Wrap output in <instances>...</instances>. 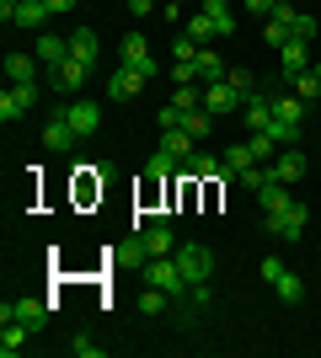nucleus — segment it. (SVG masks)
Instances as JSON below:
<instances>
[{
    "label": "nucleus",
    "instance_id": "1",
    "mask_svg": "<svg viewBox=\"0 0 321 358\" xmlns=\"http://www.w3.org/2000/svg\"><path fill=\"white\" fill-rule=\"evenodd\" d=\"M171 257H177V268H183L187 284H209V273H214V252L204 246V241H183V246H177Z\"/></svg>",
    "mask_w": 321,
    "mask_h": 358
},
{
    "label": "nucleus",
    "instance_id": "2",
    "mask_svg": "<svg viewBox=\"0 0 321 358\" xmlns=\"http://www.w3.org/2000/svg\"><path fill=\"white\" fill-rule=\"evenodd\" d=\"M145 284H155V289H166L171 299H187V278H183V268H177V257H150L145 262Z\"/></svg>",
    "mask_w": 321,
    "mask_h": 358
},
{
    "label": "nucleus",
    "instance_id": "3",
    "mask_svg": "<svg viewBox=\"0 0 321 358\" xmlns=\"http://www.w3.org/2000/svg\"><path fill=\"white\" fill-rule=\"evenodd\" d=\"M48 310H54V299H32V294H22V299H6V305H0V327H6V321H22V327H43L48 321Z\"/></svg>",
    "mask_w": 321,
    "mask_h": 358
},
{
    "label": "nucleus",
    "instance_id": "4",
    "mask_svg": "<svg viewBox=\"0 0 321 358\" xmlns=\"http://www.w3.org/2000/svg\"><path fill=\"white\" fill-rule=\"evenodd\" d=\"M262 284L273 289V294L284 299V305H294V299H306V284H300V278H294V273L284 268L278 257H268V262H262Z\"/></svg>",
    "mask_w": 321,
    "mask_h": 358
},
{
    "label": "nucleus",
    "instance_id": "5",
    "mask_svg": "<svg viewBox=\"0 0 321 358\" xmlns=\"http://www.w3.org/2000/svg\"><path fill=\"white\" fill-rule=\"evenodd\" d=\"M306 220H311V209H306V203H290L284 214H262V224H268V236H278V241H300Z\"/></svg>",
    "mask_w": 321,
    "mask_h": 358
},
{
    "label": "nucleus",
    "instance_id": "6",
    "mask_svg": "<svg viewBox=\"0 0 321 358\" xmlns=\"http://www.w3.org/2000/svg\"><path fill=\"white\" fill-rule=\"evenodd\" d=\"M236 107H241V91L230 86V75H225V80H209V86H204V113H214V118H230Z\"/></svg>",
    "mask_w": 321,
    "mask_h": 358
},
{
    "label": "nucleus",
    "instance_id": "7",
    "mask_svg": "<svg viewBox=\"0 0 321 358\" xmlns=\"http://www.w3.org/2000/svg\"><path fill=\"white\" fill-rule=\"evenodd\" d=\"M123 64H129V70H139L145 80H155V70H161V64H155V54H150V43H145L139 32H129V38H123Z\"/></svg>",
    "mask_w": 321,
    "mask_h": 358
},
{
    "label": "nucleus",
    "instance_id": "8",
    "mask_svg": "<svg viewBox=\"0 0 321 358\" xmlns=\"http://www.w3.org/2000/svg\"><path fill=\"white\" fill-rule=\"evenodd\" d=\"M32 96H38V86H6L0 91V123H22L27 118Z\"/></svg>",
    "mask_w": 321,
    "mask_h": 358
},
{
    "label": "nucleus",
    "instance_id": "9",
    "mask_svg": "<svg viewBox=\"0 0 321 358\" xmlns=\"http://www.w3.org/2000/svg\"><path fill=\"white\" fill-rule=\"evenodd\" d=\"M32 54H38V64H48V70H59V64L70 59V38H54V32H38V38H32Z\"/></svg>",
    "mask_w": 321,
    "mask_h": 358
},
{
    "label": "nucleus",
    "instance_id": "10",
    "mask_svg": "<svg viewBox=\"0 0 321 358\" xmlns=\"http://www.w3.org/2000/svg\"><path fill=\"white\" fill-rule=\"evenodd\" d=\"M139 91H145V75L129 70V64H118V70L107 75V96H113V102H129V96H139Z\"/></svg>",
    "mask_w": 321,
    "mask_h": 358
},
{
    "label": "nucleus",
    "instance_id": "11",
    "mask_svg": "<svg viewBox=\"0 0 321 358\" xmlns=\"http://www.w3.org/2000/svg\"><path fill=\"white\" fill-rule=\"evenodd\" d=\"M268 177H273V182H300V177H306V155H300L294 145H284L273 155V166H268Z\"/></svg>",
    "mask_w": 321,
    "mask_h": 358
},
{
    "label": "nucleus",
    "instance_id": "12",
    "mask_svg": "<svg viewBox=\"0 0 321 358\" xmlns=\"http://www.w3.org/2000/svg\"><path fill=\"white\" fill-rule=\"evenodd\" d=\"M92 70L97 64H80V59H64L59 70H54V91H64V96H76L86 80H92Z\"/></svg>",
    "mask_w": 321,
    "mask_h": 358
},
{
    "label": "nucleus",
    "instance_id": "13",
    "mask_svg": "<svg viewBox=\"0 0 321 358\" xmlns=\"http://www.w3.org/2000/svg\"><path fill=\"white\" fill-rule=\"evenodd\" d=\"M139 241H145V252H150V257H171V252H177V236H171L166 220H150L145 230H139Z\"/></svg>",
    "mask_w": 321,
    "mask_h": 358
},
{
    "label": "nucleus",
    "instance_id": "14",
    "mask_svg": "<svg viewBox=\"0 0 321 358\" xmlns=\"http://www.w3.org/2000/svg\"><path fill=\"white\" fill-rule=\"evenodd\" d=\"M64 118L76 123V134L86 139V134H97V129H102V107H97V102H80V96H76V102L64 107Z\"/></svg>",
    "mask_w": 321,
    "mask_h": 358
},
{
    "label": "nucleus",
    "instance_id": "15",
    "mask_svg": "<svg viewBox=\"0 0 321 358\" xmlns=\"http://www.w3.org/2000/svg\"><path fill=\"white\" fill-rule=\"evenodd\" d=\"M241 113H246V129L257 134V129H268V123H273V96H268V91H252V96L241 102Z\"/></svg>",
    "mask_w": 321,
    "mask_h": 358
},
{
    "label": "nucleus",
    "instance_id": "16",
    "mask_svg": "<svg viewBox=\"0 0 321 358\" xmlns=\"http://www.w3.org/2000/svg\"><path fill=\"white\" fill-rule=\"evenodd\" d=\"M6 80L11 86H38V54H6Z\"/></svg>",
    "mask_w": 321,
    "mask_h": 358
},
{
    "label": "nucleus",
    "instance_id": "17",
    "mask_svg": "<svg viewBox=\"0 0 321 358\" xmlns=\"http://www.w3.org/2000/svg\"><path fill=\"white\" fill-rule=\"evenodd\" d=\"M76 139H80V134H76V123L64 118V113H54V118L43 123V145H48V150H70Z\"/></svg>",
    "mask_w": 321,
    "mask_h": 358
},
{
    "label": "nucleus",
    "instance_id": "18",
    "mask_svg": "<svg viewBox=\"0 0 321 358\" xmlns=\"http://www.w3.org/2000/svg\"><path fill=\"white\" fill-rule=\"evenodd\" d=\"M225 171V161H214V155H204V150H193L183 161V182H209V177H220Z\"/></svg>",
    "mask_w": 321,
    "mask_h": 358
},
{
    "label": "nucleus",
    "instance_id": "19",
    "mask_svg": "<svg viewBox=\"0 0 321 358\" xmlns=\"http://www.w3.org/2000/svg\"><path fill=\"white\" fill-rule=\"evenodd\" d=\"M257 203H262V214H284L294 203V198H290V182H273V177H268L257 187Z\"/></svg>",
    "mask_w": 321,
    "mask_h": 358
},
{
    "label": "nucleus",
    "instance_id": "20",
    "mask_svg": "<svg viewBox=\"0 0 321 358\" xmlns=\"http://www.w3.org/2000/svg\"><path fill=\"white\" fill-rule=\"evenodd\" d=\"M48 16H54V11H48L43 0H22L11 22H16V27H27V32H43V22H48Z\"/></svg>",
    "mask_w": 321,
    "mask_h": 358
},
{
    "label": "nucleus",
    "instance_id": "21",
    "mask_svg": "<svg viewBox=\"0 0 321 358\" xmlns=\"http://www.w3.org/2000/svg\"><path fill=\"white\" fill-rule=\"evenodd\" d=\"M278 64H284V80L300 70H311V43H284L278 48Z\"/></svg>",
    "mask_w": 321,
    "mask_h": 358
},
{
    "label": "nucleus",
    "instance_id": "22",
    "mask_svg": "<svg viewBox=\"0 0 321 358\" xmlns=\"http://www.w3.org/2000/svg\"><path fill=\"white\" fill-rule=\"evenodd\" d=\"M273 118H284V123H300V129H306V102H300L294 91H278V96H273Z\"/></svg>",
    "mask_w": 321,
    "mask_h": 358
},
{
    "label": "nucleus",
    "instance_id": "23",
    "mask_svg": "<svg viewBox=\"0 0 321 358\" xmlns=\"http://www.w3.org/2000/svg\"><path fill=\"white\" fill-rule=\"evenodd\" d=\"M199 11L209 16L214 27H220V38H230V32H236V11H230L225 0H199Z\"/></svg>",
    "mask_w": 321,
    "mask_h": 358
},
{
    "label": "nucleus",
    "instance_id": "24",
    "mask_svg": "<svg viewBox=\"0 0 321 358\" xmlns=\"http://www.w3.org/2000/svg\"><path fill=\"white\" fill-rule=\"evenodd\" d=\"M193 145H199V139L187 134V129H161V150H166V155H177V161H187V155H193Z\"/></svg>",
    "mask_w": 321,
    "mask_h": 358
},
{
    "label": "nucleus",
    "instance_id": "25",
    "mask_svg": "<svg viewBox=\"0 0 321 358\" xmlns=\"http://www.w3.org/2000/svg\"><path fill=\"white\" fill-rule=\"evenodd\" d=\"M290 91L300 96V102H316L321 96V70L311 64V70H300V75H290Z\"/></svg>",
    "mask_w": 321,
    "mask_h": 358
},
{
    "label": "nucleus",
    "instance_id": "26",
    "mask_svg": "<svg viewBox=\"0 0 321 358\" xmlns=\"http://www.w3.org/2000/svg\"><path fill=\"white\" fill-rule=\"evenodd\" d=\"M27 331L32 327H22V321H6V331H0V358H16L22 348H27Z\"/></svg>",
    "mask_w": 321,
    "mask_h": 358
},
{
    "label": "nucleus",
    "instance_id": "27",
    "mask_svg": "<svg viewBox=\"0 0 321 358\" xmlns=\"http://www.w3.org/2000/svg\"><path fill=\"white\" fill-rule=\"evenodd\" d=\"M70 59H80V64H97V32H92V27L70 32Z\"/></svg>",
    "mask_w": 321,
    "mask_h": 358
},
{
    "label": "nucleus",
    "instance_id": "28",
    "mask_svg": "<svg viewBox=\"0 0 321 358\" xmlns=\"http://www.w3.org/2000/svg\"><path fill=\"white\" fill-rule=\"evenodd\" d=\"M199 86H209V80H225V64H220V54L214 48H199Z\"/></svg>",
    "mask_w": 321,
    "mask_h": 358
},
{
    "label": "nucleus",
    "instance_id": "29",
    "mask_svg": "<svg viewBox=\"0 0 321 358\" xmlns=\"http://www.w3.org/2000/svg\"><path fill=\"white\" fill-rule=\"evenodd\" d=\"M214 123H220V118H214V113H204V107H193V113H183V129H187V134H193V139H209V134H214Z\"/></svg>",
    "mask_w": 321,
    "mask_h": 358
},
{
    "label": "nucleus",
    "instance_id": "30",
    "mask_svg": "<svg viewBox=\"0 0 321 358\" xmlns=\"http://www.w3.org/2000/svg\"><path fill=\"white\" fill-rule=\"evenodd\" d=\"M246 166H257V155H252V145H230V150H225V177H241Z\"/></svg>",
    "mask_w": 321,
    "mask_h": 358
},
{
    "label": "nucleus",
    "instance_id": "31",
    "mask_svg": "<svg viewBox=\"0 0 321 358\" xmlns=\"http://www.w3.org/2000/svg\"><path fill=\"white\" fill-rule=\"evenodd\" d=\"M187 38H193V43H214V38H220V27H214L204 11H193V16H187Z\"/></svg>",
    "mask_w": 321,
    "mask_h": 358
},
{
    "label": "nucleus",
    "instance_id": "32",
    "mask_svg": "<svg viewBox=\"0 0 321 358\" xmlns=\"http://www.w3.org/2000/svg\"><path fill=\"white\" fill-rule=\"evenodd\" d=\"M290 43H316V16L294 11V22H290Z\"/></svg>",
    "mask_w": 321,
    "mask_h": 358
},
{
    "label": "nucleus",
    "instance_id": "33",
    "mask_svg": "<svg viewBox=\"0 0 321 358\" xmlns=\"http://www.w3.org/2000/svg\"><path fill=\"white\" fill-rule=\"evenodd\" d=\"M262 134L273 139V145H294V139L306 134V129H300V123H284V118H273V123H268V129H262Z\"/></svg>",
    "mask_w": 321,
    "mask_h": 358
},
{
    "label": "nucleus",
    "instance_id": "34",
    "mask_svg": "<svg viewBox=\"0 0 321 358\" xmlns=\"http://www.w3.org/2000/svg\"><path fill=\"white\" fill-rule=\"evenodd\" d=\"M166 305H171V294H166V289H155V284L139 294V310H145V315H161Z\"/></svg>",
    "mask_w": 321,
    "mask_h": 358
},
{
    "label": "nucleus",
    "instance_id": "35",
    "mask_svg": "<svg viewBox=\"0 0 321 358\" xmlns=\"http://www.w3.org/2000/svg\"><path fill=\"white\" fill-rule=\"evenodd\" d=\"M246 145H252V155H257V161H262V166H273V155H278V145H273V139H268V134H262V129H257V134H252V139H246Z\"/></svg>",
    "mask_w": 321,
    "mask_h": 358
},
{
    "label": "nucleus",
    "instance_id": "36",
    "mask_svg": "<svg viewBox=\"0 0 321 358\" xmlns=\"http://www.w3.org/2000/svg\"><path fill=\"white\" fill-rule=\"evenodd\" d=\"M70 353H76V358H97V353H102V343H97L92 331H76V337H70Z\"/></svg>",
    "mask_w": 321,
    "mask_h": 358
},
{
    "label": "nucleus",
    "instance_id": "37",
    "mask_svg": "<svg viewBox=\"0 0 321 358\" xmlns=\"http://www.w3.org/2000/svg\"><path fill=\"white\" fill-rule=\"evenodd\" d=\"M171 80H177V86H199V64L193 59H171Z\"/></svg>",
    "mask_w": 321,
    "mask_h": 358
},
{
    "label": "nucleus",
    "instance_id": "38",
    "mask_svg": "<svg viewBox=\"0 0 321 358\" xmlns=\"http://www.w3.org/2000/svg\"><path fill=\"white\" fill-rule=\"evenodd\" d=\"M230 86L241 91V102H246V96H252V91H262V86H257V80H252V75H246V70H230Z\"/></svg>",
    "mask_w": 321,
    "mask_h": 358
},
{
    "label": "nucleus",
    "instance_id": "39",
    "mask_svg": "<svg viewBox=\"0 0 321 358\" xmlns=\"http://www.w3.org/2000/svg\"><path fill=\"white\" fill-rule=\"evenodd\" d=\"M155 123H161V129H183V107H177V102H166Z\"/></svg>",
    "mask_w": 321,
    "mask_h": 358
},
{
    "label": "nucleus",
    "instance_id": "40",
    "mask_svg": "<svg viewBox=\"0 0 321 358\" xmlns=\"http://www.w3.org/2000/svg\"><path fill=\"white\" fill-rule=\"evenodd\" d=\"M241 182H246V187H252V193H257V187H262V182H268V166H246V171H241Z\"/></svg>",
    "mask_w": 321,
    "mask_h": 358
},
{
    "label": "nucleus",
    "instance_id": "41",
    "mask_svg": "<svg viewBox=\"0 0 321 358\" xmlns=\"http://www.w3.org/2000/svg\"><path fill=\"white\" fill-rule=\"evenodd\" d=\"M241 6H246V11H257V16H268V11L278 6V0H241Z\"/></svg>",
    "mask_w": 321,
    "mask_h": 358
},
{
    "label": "nucleus",
    "instance_id": "42",
    "mask_svg": "<svg viewBox=\"0 0 321 358\" xmlns=\"http://www.w3.org/2000/svg\"><path fill=\"white\" fill-rule=\"evenodd\" d=\"M123 6H129L134 16H150V11H155V0H123Z\"/></svg>",
    "mask_w": 321,
    "mask_h": 358
},
{
    "label": "nucleus",
    "instance_id": "43",
    "mask_svg": "<svg viewBox=\"0 0 321 358\" xmlns=\"http://www.w3.org/2000/svg\"><path fill=\"white\" fill-rule=\"evenodd\" d=\"M43 6H48V11H54V16H64V11H76V0H43Z\"/></svg>",
    "mask_w": 321,
    "mask_h": 358
},
{
    "label": "nucleus",
    "instance_id": "44",
    "mask_svg": "<svg viewBox=\"0 0 321 358\" xmlns=\"http://www.w3.org/2000/svg\"><path fill=\"white\" fill-rule=\"evenodd\" d=\"M16 6H22V0H0V16L11 22V16H16Z\"/></svg>",
    "mask_w": 321,
    "mask_h": 358
},
{
    "label": "nucleus",
    "instance_id": "45",
    "mask_svg": "<svg viewBox=\"0 0 321 358\" xmlns=\"http://www.w3.org/2000/svg\"><path fill=\"white\" fill-rule=\"evenodd\" d=\"M316 70H321V64H316Z\"/></svg>",
    "mask_w": 321,
    "mask_h": 358
}]
</instances>
